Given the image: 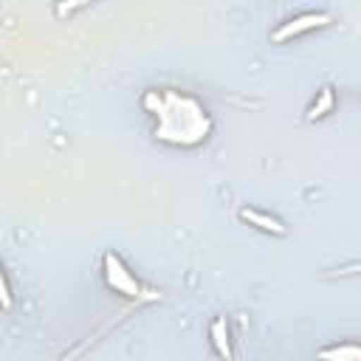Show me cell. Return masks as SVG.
Returning <instances> with one entry per match:
<instances>
[{
    "instance_id": "obj_5",
    "label": "cell",
    "mask_w": 361,
    "mask_h": 361,
    "mask_svg": "<svg viewBox=\"0 0 361 361\" xmlns=\"http://www.w3.org/2000/svg\"><path fill=\"white\" fill-rule=\"evenodd\" d=\"M209 338H212L214 353H217L220 358H231V355H234V350H231V333H228L226 316H217V319L209 324Z\"/></svg>"
},
{
    "instance_id": "obj_6",
    "label": "cell",
    "mask_w": 361,
    "mask_h": 361,
    "mask_svg": "<svg viewBox=\"0 0 361 361\" xmlns=\"http://www.w3.org/2000/svg\"><path fill=\"white\" fill-rule=\"evenodd\" d=\"M333 107H336V93H333V87H322L319 96L313 99V104L307 107V121L324 118L327 113H333Z\"/></svg>"
},
{
    "instance_id": "obj_3",
    "label": "cell",
    "mask_w": 361,
    "mask_h": 361,
    "mask_svg": "<svg viewBox=\"0 0 361 361\" xmlns=\"http://www.w3.org/2000/svg\"><path fill=\"white\" fill-rule=\"evenodd\" d=\"M333 23L330 14L324 11H307V14H299V17H290L285 20L274 34H271V42H288L299 34H307V31H316V28H327Z\"/></svg>"
},
{
    "instance_id": "obj_8",
    "label": "cell",
    "mask_w": 361,
    "mask_h": 361,
    "mask_svg": "<svg viewBox=\"0 0 361 361\" xmlns=\"http://www.w3.org/2000/svg\"><path fill=\"white\" fill-rule=\"evenodd\" d=\"M0 296H3V310L11 307V288H8V274L0 276Z\"/></svg>"
},
{
    "instance_id": "obj_7",
    "label": "cell",
    "mask_w": 361,
    "mask_h": 361,
    "mask_svg": "<svg viewBox=\"0 0 361 361\" xmlns=\"http://www.w3.org/2000/svg\"><path fill=\"white\" fill-rule=\"evenodd\" d=\"M319 358H333V361H361V344L355 341H344L336 347H324L319 350Z\"/></svg>"
},
{
    "instance_id": "obj_2",
    "label": "cell",
    "mask_w": 361,
    "mask_h": 361,
    "mask_svg": "<svg viewBox=\"0 0 361 361\" xmlns=\"http://www.w3.org/2000/svg\"><path fill=\"white\" fill-rule=\"evenodd\" d=\"M102 276H104V285L124 299H144V293H149L141 288V282L133 276V271L124 265V259L116 251L102 254Z\"/></svg>"
},
{
    "instance_id": "obj_9",
    "label": "cell",
    "mask_w": 361,
    "mask_h": 361,
    "mask_svg": "<svg viewBox=\"0 0 361 361\" xmlns=\"http://www.w3.org/2000/svg\"><path fill=\"white\" fill-rule=\"evenodd\" d=\"M82 3H87V0H68V3H62V6H59V14H65V11H73V8H79Z\"/></svg>"
},
{
    "instance_id": "obj_4",
    "label": "cell",
    "mask_w": 361,
    "mask_h": 361,
    "mask_svg": "<svg viewBox=\"0 0 361 361\" xmlns=\"http://www.w3.org/2000/svg\"><path fill=\"white\" fill-rule=\"evenodd\" d=\"M240 220H245L248 226H254V228H259L265 234H274V237H282L288 231L279 217H274L268 212H259V209H251V206H243L240 209Z\"/></svg>"
},
{
    "instance_id": "obj_1",
    "label": "cell",
    "mask_w": 361,
    "mask_h": 361,
    "mask_svg": "<svg viewBox=\"0 0 361 361\" xmlns=\"http://www.w3.org/2000/svg\"><path fill=\"white\" fill-rule=\"evenodd\" d=\"M141 107L149 113L152 118V133L161 144L166 147H180V149H192L209 141L214 121L209 116V110L203 107V102H197L195 96L183 93V90H147L141 96Z\"/></svg>"
}]
</instances>
